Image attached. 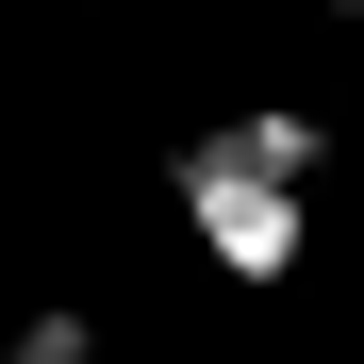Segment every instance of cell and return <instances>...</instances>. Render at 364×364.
Returning a JSON list of instances; mask_svg holds the SVG:
<instances>
[{
    "mask_svg": "<svg viewBox=\"0 0 364 364\" xmlns=\"http://www.w3.org/2000/svg\"><path fill=\"white\" fill-rule=\"evenodd\" d=\"M166 199H182V232H199L215 282H282L298 265V182H265L232 133H182L166 149Z\"/></svg>",
    "mask_w": 364,
    "mask_h": 364,
    "instance_id": "6da1fadb",
    "label": "cell"
},
{
    "mask_svg": "<svg viewBox=\"0 0 364 364\" xmlns=\"http://www.w3.org/2000/svg\"><path fill=\"white\" fill-rule=\"evenodd\" d=\"M232 149H249L265 182H315V149H331V133H315L298 100H265V116H232Z\"/></svg>",
    "mask_w": 364,
    "mask_h": 364,
    "instance_id": "7a4b0ae2",
    "label": "cell"
},
{
    "mask_svg": "<svg viewBox=\"0 0 364 364\" xmlns=\"http://www.w3.org/2000/svg\"><path fill=\"white\" fill-rule=\"evenodd\" d=\"M0 364H100V315L50 298V315H17V348H0Z\"/></svg>",
    "mask_w": 364,
    "mask_h": 364,
    "instance_id": "3957f363",
    "label": "cell"
}]
</instances>
